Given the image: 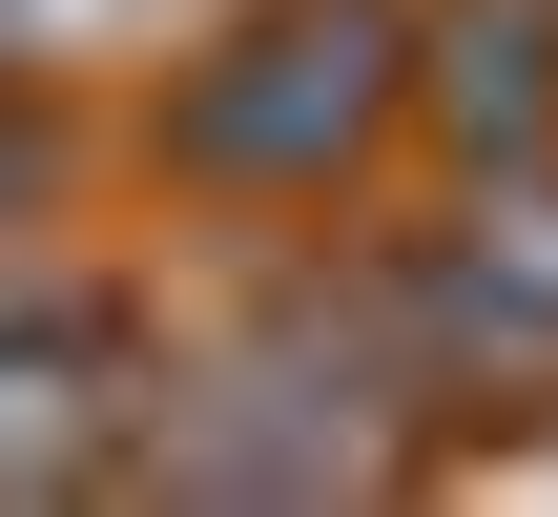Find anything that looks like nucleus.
<instances>
[{
	"label": "nucleus",
	"mask_w": 558,
	"mask_h": 517,
	"mask_svg": "<svg viewBox=\"0 0 558 517\" xmlns=\"http://www.w3.org/2000/svg\"><path fill=\"white\" fill-rule=\"evenodd\" d=\"M373 0H290V21H248L207 83H186V166H228V187H311L352 124H373Z\"/></svg>",
	"instance_id": "f257e3e1"
},
{
	"label": "nucleus",
	"mask_w": 558,
	"mask_h": 517,
	"mask_svg": "<svg viewBox=\"0 0 558 517\" xmlns=\"http://www.w3.org/2000/svg\"><path fill=\"white\" fill-rule=\"evenodd\" d=\"M352 373L290 332V352H248V373H207V414L166 435V477H207V497H331V477H373V414H331Z\"/></svg>",
	"instance_id": "f03ea898"
},
{
	"label": "nucleus",
	"mask_w": 558,
	"mask_h": 517,
	"mask_svg": "<svg viewBox=\"0 0 558 517\" xmlns=\"http://www.w3.org/2000/svg\"><path fill=\"white\" fill-rule=\"evenodd\" d=\"M456 332H476L497 373H538V352H558V187H538V207H497V228L456 249Z\"/></svg>",
	"instance_id": "20e7f679"
},
{
	"label": "nucleus",
	"mask_w": 558,
	"mask_h": 517,
	"mask_svg": "<svg viewBox=\"0 0 558 517\" xmlns=\"http://www.w3.org/2000/svg\"><path fill=\"white\" fill-rule=\"evenodd\" d=\"M104 435H124V332L83 290H0V497L83 477Z\"/></svg>",
	"instance_id": "7ed1b4c3"
}]
</instances>
